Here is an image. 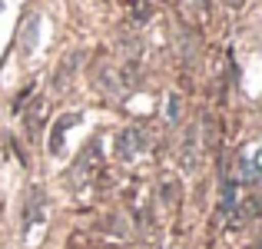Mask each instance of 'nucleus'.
Listing matches in <instances>:
<instances>
[{
  "label": "nucleus",
  "instance_id": "obj_1",
  "mask_svg": "<svg viewBox=\"0 0 262 249\" xmlns=\"http://www.w3.org/2000/svg\"><path fill=\"white\" fill-rule=\"evenodd\" d=\"M73 123H80V113H67V116H60V120L53 123V133H50V153L53 156L63 153V133L73 127Z\"/></svg>",
  "mask_w": 262,
  "mask_h": 249
},
{
  "label": "nucleus",
  "instance_id": "obj_2",
  "mask_svg": "<svg viewBox=\"0 0 262 249\" xmlns=\"http://www.w3.org/2000/svg\"><path fill=\"white\" fill-rule=\"evenodd\" d=\"M140 147H143V133H140V130H133V127H129V130H123V133H120V140H116L120 160H133Z\"/></svg>",
  "mask_w": 262,
  "mask_h": 249
},
{
  "label": "nucleus",
  "instance_id": "obj_3",
  "mask_svg": "<svg viewBox=\"0 0 262 249\" xmlns=\"http://www.w3.org/2000/svg\"><path fill=\"white\" fill-rule=\"evenodd\" d=\"M80 60H83V53H80V50L67 53V57H63V64H60V70H57V77H53V87H57V90H67V80L73 77V67H77Z\"/></svg>",
  "mask_w": 262,
  "mask_h": 249
},
{
  "label": "nucleus",
  "instance_id": "obj_4",
  "mask_svg": "<svg viewBox=\"0 0 262 249\" xmlns=\"http://www.w3.org/2000/svg\"><path fill=\"white\" fill-rule=\"evenodd\" d=\"M40 216H43V193L33 190L30 193V203H27V213H24V233L30 230L33 223H40Z\"/></svg>",
  "mask_w": 262,
  "mask_h": 249
},
{
  "label": "nucleus",
  "instance_id": "obj_5",
  "mask_svg": "<svg viewBox=\"0 0 262 249\" xmlns=\"http://www.w3.org/2000/svg\"><path fill=\"white\" fill-rule=\"evenodd\" d=\"M37 33H40V17H30V20H27V30L20 33V47H24V53H30L33 47H37Z\"/></svg>",
  "mask_w": 262,
  "mask_h": 249
},
{
  "label": "nucleus",
  "instance_id": "obj_6",
  "mask_svg": "<svg viewBox=\"0 0 262 249\" xmlns=\"http://www.w3.org/2000/svg\"><path fill=\"white\" fill-rule=\"evenodd\" d=\"M232 210H236V179H226L223 183V213L229 216Z\"/></svg>",
  "mask_w": 262,
  "mask_h": 249
},
{
  "label": "nucleus",
  "instance_id": "obj_7",
  "mask_svg": "<svg viewBox=\"0 0 262 249\" xmlns=\"http://www.w3.org/2000/svg\"><path fill=\"white\" fill-rule=\"evenodd\" d=\"M179 120V96L173 93V96H169V123H176Z\"/></svg>",
  "mask_w": 262,
  "mask_h": 249
},
{
  "label": "nucleus",
  "instance_id": "obj_8",
  "mask_svg": "<svg viewBox=\"0 0 262 249\" xmlns=\"http://www.w3.org/2000/svg\"><path fill=\"white\" fill-rule=\"evenodd\" d=\"M226 4H229V7H243V0H226Z\"/></svg>",
  "mask_w": 262,
  "mask_h": 249
}]
</instances>
